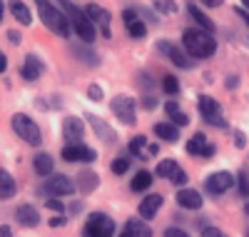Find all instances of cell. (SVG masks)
<instances>
[{
	"label": "cell",
	"instance_id": "bcb514c9",
	"mask_svg": "<svg viewBox=\"0 0 249 237\" xmlns=\"http://www.w3.org/2000/svg\"><path fill=\"white\" fill-rule=\"evenodd\" d=\"M247 145V138H244V133H234V147H244Z\"/></svg>",
	"mask_w": 249,
	"mask_h": 237
},
{
	"label": "cell",
	"instance_id": "91938a15",
	"mask_svg": "<svg viewBox=\"0 0 249 237\" xmlns=\"http://www.w3.org/2000/svg\"><path fill=\"white\" fill-rule=\"evenodd\" d=\"M0 237H3V235H0Z\"/></svg>",
	"mask_w": 249,
	"mask_h": 237
},
{
	"label": "cell",
	"instance_id": "484cf974",
	"mask_svg": "<svg viewBox=\"0 0 249 237\" xmlns=\"http://www.w3.org/2000/svg\"><path fill=\"white\" fill-rule=\"evenodd\" d=\"M8 10H10V15L18 20V23H23V25H30V23H33L30 8L23 3V0H10V3H8Z\"/></svg>",
	"mask_w": 249,
	"mask_h": 237
},
{
	"label": "cell",
	"instance_id": "ee69618b",
	"mask_svg": "<svg viewBox=\"0 0 249 237\" xmlns=\"http://www.w3.org/2000/svg\"><path fill=\"white\" fill-rule=\"evenodd\" d=\"M62 225H68V217H65V215H57V217L50 220V227H62Z\"/></svg>",
	"mask_w": 249,
	"mask_h": 237
},
{
	"label": "cell",
	"instance_id": "83f0119b",
	"mask_svg": "<svg viewBox=\"0 0 249 237\" xmlns=\"http://www.w3.org/2000/svg\"><path fill=\"white\" fill-rule=\"evenodd\" d=\"M70 53L80 60V62H85V65H90V68H97L100 65V55L95 53V50H90V48H82V45H70Z\"/></svg>",
	"mask_w": 249,
	"mask_h": 237
},
{
	"label": "cell",
	"instance_id": "4316f807",
	"mask_svg": "<svg viewBox=\"0 0 249 237\" xmlns=\"http://www.w3.org/2000/svg\"><path fill=\"white\" fill-rule=\"evenodd\" d=\"M124 230H127L130 235L135 237H152V227L147 225V220H142V217H130L127 222H124Z\"/></svg>",
	"mask_w": 249,
	"mask_h": 237
},
{
	"label": "cell",
	"instance_id": "681fc988",
	"mask_svg": "<svg viewBox=\"0 0 249 237\" xmlns=\"http://www.w3.org/2000/svg\"><path fill=\"white\" fill-rule=\"evenodd\" d=\"M237 85H239V75H230V80H227V88H230V90H234Z\"/></svg>",
	"mask_w": 249,
	"mask_h": 237
},
{
	"label": "cell",
	"instance_id": "9c48e42d",
	"mask_svg": "<svg viewBox=\"0 0 249 237\" xmlns=\"http://www.w3.org/2000/svg\"><path fill=\"white\" fill-rule=\"evenodd\" d=\"M40 190L48 192V195H55V198H70V195H75L77 185L68 175H50Z\"/></svg>",
	"mask_w": 249,
	"mask_h": 237
},
{
	"label": "cell",
	"instance_id": "d4e9b609",
	"mask_svg": "<svg viewBox=\"0 0 249 237\" xmlns=\"http://www.w3.org/2000/svg\"><path fill=\"white\" fill-rule=\"evenodd\" d=\"M152 130H155V135H157L160 140L170 142V145H175V142L179 140V127L172 125V122H157Z\"/></svg>",
	"mask_w": 249,
	"mask_h": 237
},
{
	"label": "cell",
	"instance_id": "30bf717a",
	"mask_svg": "<svg viewBox=\"0 0 249 237\" xmlns=\"http://www.w3.org/2000/svg\"><path fill=\"white\" fill-rule=\"evenodd\" d=\"M157 50H160L164 58H170L172 65H177V68H184V70H192V68H195V60L187 55L182 48H177L175 42H170V40H160V42H157Z\"/></svg>",
	"mask_w": 249,
	"mask_h": 237
},
{
	"label": "cell",
	"instance_id": "b9f144b4",
	"mask_svg": "<svg viewBox=\"0 0 249 237\" xmlns=\"http://www.w3.org/2000/svg\"><path fill=\"white\" fill-rule=\"evenodd\" d=\"M164 237H190V235H187V230H182V227H167L164 230Z\"/></svg>",
	"mask_w": 249,
	"mask_h": 237
},
{
	"label": "cell",
	"instance_id": "3957f363",
	"mask_svg": "<svg viewBox=\"0 0 249 237\" xmlns=\"http://www.w3.org/2000/svg\"><path fill=\"white\" fill-rule=\"evenodd\" d=\"M60 5H62V13H65L70 28L77 33V38L90 45V42L95 40V25L90 23V18L85 15V10H80L77 5H72L70 0H60Z\"/></svg>",
	"mask_w": 249,
	"mask_h": 237
},
{
	"label": "cell",
	"instance_id": "603a6c76",
	"mask_svg": "<svg viewBox=\"0 0 249 237\" xmlns=\"http://www.w3.org/2000/svg\"><path fill=\"white\" fill-rule=\"evenodd\" d=\"M18 192V182L5 167H0V200H10Z\"/></svg>",
	"mask_w": 249,
	"mask_h": 237
},
{
	"label": "cell",
	"instance_id": "6f0895ef",
	"mask_svg": "<svg viewBox=\"0 0 249 237\" xmlns=\"http://www.w3.org/2000/svg\"><path fill=\"white\" fill-rule=\"evenodd\" d=\"M242 3H244V5H247V8H249V0H242Z\"/></svg>",
	"mask_w": 249,
	"mask_h": 237
},
{
	"label": "cell",
	"instance_id": "ac0fdd59",
	"mask_svg": "<svg viewBox=\"0 0 249 237\" xmlns=\"http://www.w3.org/2000/svg\"><path fill=\"white\" fill-rule=\"evenodd\" d=\"M162 202H164V198L162 195H157V192H152V195H147L140 205H137V212H140V217L142 220H152L155 215H157V210L162 207Z\"/></svg>",
	"mask_w": 249,
	"mask_h": 237
},
{
	"label": "cell",
	"instance_id": "8992f818",
	"mask_svg": "<svg viewBox=\"0 0 249 237\" xmlns=\"http://www.w3.org/2000/svg\"><path fill=\"white\" fill-rule=\"evenodd\" d=\"M115 220L105 212H90L85 227H82V235L85 237H115Z\"/></svg>",
	"mask_w": 249,
	"mask_h": 237
},
{
	"label": "cell",
	"instance_id": "e575fe53",
	"mask_svg": "<svg viewBox=\"0 0 249 237\" xmlns=\"http://www.w3.org/2000/svg\"><path fill=\"white\" fill-rule=\"evenodd\" d=\"M152 5H155V10L157 13H167V15H172V13H177V3H172V0H152Z\"/></svg>",
	"mask_w": 249,
	"mask_h": 237
},
{
	"label": "cell",
	"instance_id": "11a10c76",
	"mask_svg": "<svg viewBox=\"0 0 249 237\" xmlns=\"http://www.w3.org/2000/svg\"><path fill=\"white\" fill-rule=\"evenodd\" d=\"M120 237H135V235H130L127 230H122V235H120Z\"/></svg>",
	"mask_w": 249,
	"mask_h": 237
},
{
	"label": "cell",
	"instance_id": "52a82bcc",
	"mask_svg": "<svg viewBox=\"0 0 249 237\" xmlns=\"http://www.w3.org/2000/svg\"><path fill=\"white\" fill-rule=\"evenodd\" d=\"M110 107H112L115 118H117L122 125H127V127L137 125L135 98H130V95H115V98H112V102H110Z\"/></svg>",
	"mask_w": 249,
	"mask_h": 237
},
{
	"label": "cell",
	"instance_id": "60d3db41",
	"mask_svg": "<svg viewBox=\"0 0 249 237\" xmlns=\"http://www.w3.org/2000/svg\"><path fill=\"white\" fill-rule=\"evenodd\" d=\"M140 105L144 107V110H155V107H157V98H152V95H144V98L140 100Z\"/></svg>",
	"mask_w": 249,
	"mask_h": 237
},
{
	"label": "cell",
	"instance_id": "d6a6232c",
	"mask_svg": "<svg viewBox=\"0 0 249 237\" xmlns=\"http://www.w3.org/2000/svg\"><path fill=\"white\" fill-rule=\"evenodd\" d=\"M162 90L167 93V95H179V80L175 78V75H164L162 78Z\"/></svg>",
	"mask_w": 249,
	"mask_h": 237
},
{
	"label": "cell",
	"instance_id": "4dcf8cb0",
	"mask_svg": "<svg viewBox=\"0 0 249 237\" xmlns=\"http://www.w3.org/2000/svg\"><path fill=\"white\" fill-rule=\"evenodd\" d=\"M177 167H179V165H177L175 160H160V162H157V167H155V175H157V178H162V180H164V178L170 180V178L175 175V172H177Z\"/></svg>",
	"mask_w": 249,
	"mask_h": 237
},
{
	"label": "cell",
	"instance_id": "816d5d0a",
	"mask_svg": "<svg viewBox=\"0 0 249 237\" xmlns=\"http://www.w3.org/2000/svg\"><path fill=\"white\" fill-rule=\"evenodd\" d=\"M0 235H3V237H13V230L8 225H3V227H0Z\"/></svg>",
	"mask_w": 249,
	"mask_h": 237
},
{
	"label": "cell",
	"instance_id": "d6986e66",
	"mask_svg": "<svg viewBox=\"0 0 249 237\" xmlns=\"http://www.w3.org/2000/svg\"><path fill=\"white\" fill-rule=\"evenodd\" d=\"M187 13H190V18L199 25V30H204V33H214V30H217L214 20H212L210 15H207L204 10H199V5H197V3H187Z\"/></svg>",
	"mask_w": 249,
	"mask_h": 237
},
{
	"label": "cell",
	"instance_id": "9a60e30c",
	"mask_svg": "<svg viewBox=\"0 0 249 237\" xmlns=\"http://www.w3.org/2000/svg\"><path fill=\"white\" fill-rule=\"evenodd\" d=\"M85 120L92 125V130H95V135L105 142V145H115L117 142V133L112 130V127L107 125V122H102L97 115H92V113H85Z\"/></svg>",
	"mask_w": 249,
	"mask_h": 237
},
{
	"label": "cell",
	"instance_id": "ffe728a7",
	"mask_svg": "<svg viewBox=\"0 0 249 237\" xmlns=\"http://www.w3.org/2000/svg\"><path fill=\"white\" fill-rule=\"evenodd\" d=\"M202 195L197 190H192V187H179V192H177V205L179 207H184V210H199L202 207Z\"/></svg>",
	"mask_w": 249,
	"mask_h": 237
},
{
	"label": "cell",
	"instance_id": "7bdbcfd3",
	"mask_svg": "<svg viewBox=\"0 0 249 237\" xmlns=\"http://www.w3.org/2000/svg\"><path fill=\"white\" fill-rule=\"evenodd\" d=\"M202 237H227L219 227H202Z\"/></svg>",
	"mask_w": 249,
	"mask_h": 237
},
{
	"label": "cell",
	"instance_id": "680465c9",
	"mask_svg": "<svg viewBox=\"0 0 249 237\" xmlns=\"http://www.w3.org/2000/svg\"><path fill=\"white\" fill-rule=\"evenodd\" d=\"M247 237H249V230H247Z\"/></svg>",
	"mask_w": 249,
	"mask_h": 237
},
{
	"label": "cell",
	"instance_id": "74e56055",
	"mask_svg": "<svg viewBox=\"0 0 249 237\" xmlns=\"http://www.w3.org/2000/svg\"><path fill=\"white\" fill-rule=\"evenodd\" d=\"M45 207H48V210H53V212H62V215H65V202H62V200H57V198H50V200H45Z\"/></svg>",
	"mask_w": 249,
	"mask_h": 237
},
{
	"label": "cell",
	"instance_id": "5bb4252c",
	"mask_svg": "<svg viewBox=\"0 0 249 237\" xmlns=\"http://www.w3.org/2000/svg\"><path fill=\"white\" fill-rule=\"evenodd\" d=\"M43 70H45V62L37 55H25L23 65H20V78H23L25 82H35L40 75H43Z\"/></svg>",
	"mask_w": 249,
	"mask_h": 237
},
{
	"label": "cell",
	"instance_id": "277c9868",
	"mask_svg": "<svg viewBox=\"0 0 249 237\" xmlns=\"http://www.w3.org/2000/svg\"><path fill=\"white\" fill-rule=\"evenodd\" d=\"M10 122H13V130H15V135H18L20 140H25V142L33 145V147L43 145V130H40V125H37L33 118H28V115H23V113H15Z\"/></svg>",
	"mask_w": 249,
	"mask_h": 237
},
{
	"label": "cell",
	"instance_id": "ba28073f",
	"mask_svg": "<svg viewBox=\"0 0 249 237\" xmlns=\"http://www.w3.org/2000/svg\"><path fill=\"white\" fill-rule=\"evenodd\" d=\"M60 155L65 162H95L97 160V153L92 147H88L85 142H65L60 150Z\"/></svg>",
	"mask_w": 249,
	"mask_h": 237
},
{
	"label": "cell",
	"instance_id": "db71d44e",
	"mask_svg": "<svg viewBox=\"0 0 249 237\" xmlns=\"http://www.w3.org/2000/svg\"><path fill=\"white\" fill-rule=\"evenodd\" d=\"M3 13H5V3L0 0V20H3Z\"/></svg>",
	"mask_w": 249,
	"mask_h": 237
},
{
	"label": "cell",
	"instance_id": "cb8c5ba5",
	"mask_svg": "<svg viewBox=\"0 0 249 237\" xmlns=\"http://www.w3.org/2000/svg\"><path fill=\"white\" fill-rule=\"evenodd\" d=\"M33 167H35V172H37L40 178H50L53 170H55V160H53V155H48V153H37V155L33 158Z\"/></svg>",
	"mask_w": 249,
	"mask_h": 237
},
{
	"label": "cell",
	"instance_id": "6da1fadb",
	"mask_svg": "<svg viewBox=\"0 0 249 237\" xmlns=\"http://www.w3.org/2000/svg\"><path fill=\"white\" fill-rule=\"evenodd\" d=\"M182 45L190 58H212L217 53V40L212 33H204L199 28H187L182 33Z\"/></svg>",
	"mask_w": 249,
	"mask_h": 237
},
{
	"label": "cell",
	"instance_id": "ab89813d",
	"mask_svg": "<svg viewBox=\"0 0 249 237\" xmlns=\"http://www.w3.org/2000/svg\"><path fill=\"white\" fill-rule=\"evenodd\" d=\"M214 155H217V147H214L212 142H207V145H204V150L199 153V158H204V160H212Z\"/></svg>",
	"mask_w": 249,
	"mask_h": 237
},
{
	"label": "cell",
	"instance_id": "4fadbf2b",
	"mask_svg": "<svg viewBox=\"0 0 249 237\" xmlns=\"http://www.w3.org/2000/svg\"><path fill=\"white\" fill-rule=\"evenodd\" d=\"M62 138H65V142H82V138H85V122L75 115H68L62 120Z\"/></svg>",
	"mask_w": 249,
	"mask_h": 237
},
{
	"label": "cell",
	"instance_id": "f6af8a7d",
	"mask_svg": "<svg viewBox=\"0 0 249 237\" xmlns=\"http://www.w3.org/2000/svg\"><path fill=\"white\" fill-rule=\"evenodd\" d=\"M199 3H202L204 8H222L224 0H199Z\"/></svg>",
	"mask_w": 249,
	"mask_h": 237
},
{
	"label": "cell",
	"instance_id": "c3c4849f",
	"mask_svg": "<svg viewBox=\"0 0 249 237\" xmlns=\"http://www.w3.org/2000/svg\"><path fill=\"white\" fill-rule=\"evenodd\" d=\"M8 38H10L13 45H20V33L18 30H8Z\"/></svg>",
	"mask_w": 249,
	"mask_h": 237
},
{
	"label": "cell",
	"instance_id": "5b68a950",
	"mask_svg": "<svg viewBox=\"0 0 249 237\" xmlns=\"http://www.w3.org/2000/svg\"><path fill=\"white\" fill-rule=\"evenodd\" d=\"M197 110L202 115V120L207 125H212L217 127V130H227V118H224V110H222V105L210 98V95H199L197 98Z\"/></svg>",
	"mask_w": 249,
	"mask_h": 237
},
{
	"label": "cell",
	"instance_id": "44dd1931",
	"mask_svg": "<svg viewBox=\"0 0 249 237\" xmlns=\"http://www.w3.org/2000/svg\"><path fill=\"white\" fill-rule=\"evenodd\" d=\"M97 185H100V178H97V172H92V170H82L80 175H77V190L82 192V195L95 192Z\"/></svg>",
	"mask_w": 249,
	"mask_h": 237
},
{
	"label": "cell",
	"instance_id": "f5cc1de1",
	"mask_svg": "<svg viewBox=\"0 0 249 237\" xmlns=\"http://www.w3.org/2000/svg\"><path fill=\"white\" fill-rule=\"evenodd\" d=\"M157 153H160L157 145H147V155H157Z\"/></svg>",
	"mask_w": 249,
	"mask_h": 237
},
{
	"label": "cell",
	"instance_id": "8d00e7d4",
	"mask_svg": "<svg viewBox=\"0 0 249 237\" xmlns=\"http://www.w3.org/2000/svg\"><path fill=\"white\" fill-rule=\"evenodd\" d=\"M170 182H172V185H177V187H187V182H190V175H187V172H184L182 167H177V172L170 178Z\"/></svg>",
	"mask_w": 249,
	"mask_h": 237
},
{
	"label": "cell",
	"instance_id": "8fae6325",
	"mask_svg": "<svg viewBox=\"0 0 249 237\" xmlns=\"http://www.w3.org/2000/svg\"><path fill=\"white\" fill-rule=\"evenodd\" d=\"M234 182H237V178L232 175V172L219 170V172H212V175L204 180V190L210 192V195H224L227 190L234 187Z\"/></svg>",
	"mask_w": 249,
	"mask_h": 237
},
{
	"label": "cell",
	"instance_id": "1f68e13d",
	"mask_svg": "<svg viewBox=\"0 0 249 237\" xmlns=\"http://www.w3.org/2000/svg\"><path fill=\"white\" fill-rule=\"evenodd\" d=\"M204 145H207V135H204V133H195V135L190 138V142L184 145V150H187L190 155H199L202 150H204Z\"/></svg>",
	"mask_w": 249,
	"mask_h": 237
},
{
	"label": "cell",
	"instance_id": "7c38bea8",
	"mask_svg": "<svg viewBox=\"0 0 249 237\" xmlns=\"http://www.w3.org/2000/svg\"><path fill=\"white\" fill-rule=\"evenodd\" d=\"M85 15L90 18L92 25H100V30H102V35H105V38H112V30H110V13H107L105 8H100L97 3H90V5H85Z\"/></svg>",
	"mask_w": 249,
	"mask_h": 237
},
{
	"label": "cell",
	"instance_id": "e0dca14e",
	"mask_svg": "<svg viewBox=\"0 0 249 237\" xmlns=\"http://www.w3.org/2000/svg\"><path fill=\"white\" fill-rule=\"evenodd\" d=\"M15 217H18V222L23 225V227H37V225H40V212H37V207H33L30 202L18 205V207H15Z\"/></svg>",
	"mask_w": 249,
	"mask_h": 237
},
{
	"label": "cell",
	"instance_id": "2e32d148",
	"mask_svg": "<svg viewBox=\"0 0 249 237\" xmlns=\"http://www.w3.org/2000/svg\"><path fill=\"white\" fill-rule=\"evenodd\" d=\"M122 23H124V28L130 30V35H132L135 40L144 38V33H147V25H144V20H140L137 10H132V8L122 10Z\"/></svg>",
	"mask_w": 249,
	"mask_h": 237
},
{
	"label": "cell",
	"instance_id": "f1b7e54d",
	"mask_svg": "<svg viewBox=\"0 0 249 237\" xmlns=\"http://www.w3.org/2000/svg\"><path fill=\"white\" fill-rule=\"evenodd\" d=\"M152 182H155V175H152V172L140 170L137 175L132 178V182H130V190H132V192H147V190L152 187Z\"/></svg>",
	"mask_w": 249,
	"mask_h": 237
},
{
	"label": "cell",
	"instance_id": "d590c367",
	"mask_svg": "<svg viewBox=\"0 0 249 237\" xmlns=\"http://www.w3.org/2000/svg\"><path fill=\"white\" fill-rule=\"evenodd\" d=\"M237 187H239V195L242 198H249V175H247V172L242 170V172H237Z\"/></svg>",
	"mask_w": 249,
	"mask_h": 237
},
{
	"label": "cell",
	"instance_id": "7dc6e473",
	"mask_svg": "<svg viewBox=\"0 0 249 237\" xmlns=\"http://www.w3.org/2000/svg\"><path fill=\"white\" fill-rule=\"evenodd\" d=\"M234 13L244 20V23H247V28H249V10H244V8H234Z\"/></svg>",
	"mask_w": 249,
	"mask_h": 237
},
{
	"label": "cell",
	"instance_id": "836d02e7",
	"mask_svg": "<svg viewBox=\"0 0 249 237\" xmlns=\"http://www.w3.org/2000/svg\"><path fill=\"white\" fill-rule=\"evenodd\" d=\"M110 170L115 172V175H124V172H130V158H115L112 160V165H110Z\"/></svg>",
	"mask_w": 249,
	"mask_h": 237
},
{
	"label": "cell",
	"instance_id": "7402d4cb",
	"mask_svg": "<svg viewBox=\"0 0 249 237\" xmlns=\"http://www.w3.org/2000/svg\"><path fill=\"white\" fill-rule=\"evenodd\" d=\"M164 113L170 115V122L177 125V127H187L190 125V115H187L182 107L177 105V100H170V102H164Z\"/></svg>",
	"mask_w": 249,
	"mask_h": 237
},
{
	"label": "cell",
	"instance_id": "f546056e",
	"mask_svg": "<svg viewBox=\"0 0 249 237\" xmlns=\"http://www.w3.org/2000/svg\"><path fill=\"white\" fill-rule=\"evenodd\" d=\"M127 153L144 160V153H147V138H144V135H135L130 140V145H127Z\"/></svg>",
	"mask_w": 249,
	"mask_h": 237
},
{
	"label": "cell",
	"instance_id": "7a4b0ae2",
	"mask_svg": "<svg viewBox=\"0 0 249 237\" xmlns=\"http://www.w3.org/2000/svg\"><path fill=\"white\" fill-rule=\"evenodd\" d=\"M35 8H37V15L43 20V25L48 30H53L57 38H70V23L62 10H57L50 0H35Z\"/></svg>",
	"mask_w": 249,
	"mask_h": 237
},
{
	"label": "cell",
	"instance_id": "f907efd6",
	"mask_svg": "<svg viewBox=\"0 0 249 237\" xmlns=\"http://www.w3.org/2000/svg\"><path fill=\"white\" fill-rule=\"evenodd\" d=\"M8 70V58L3 55V50H0V73H5Z\"/></svg>",
	"mask_w": 249,
	"mask_h": 237
},
{
	"label": "cell",
	"instance_id": "f35d334b",
	"mask_svg": "<svg viewBox=\"0 0 249 237\" xmlns=\"http://www.w3.org/2000/svg\"><path fill=\"white\" fill-rule=\"evenodd\" d=\"M88 98L95 100V102L102 100V88H100V85H90V88H88Z\"/></svg>",
	"mask_w": 249,
	"mask_h": 237
},
{
	"label": "cell",
	"instance_id": "9f6ffc18",
	"mask_svg": "<svg viewBox=\"0 0 249 237\" xmlns=\"http://www.w3.org/2000/svg\"><path fill=\"white\" fill-rule=\"evenodd\" d=\"M244 215H247V217H249V202L244 205Z\"/></svg>",
	"mask_w": 249,
	"mask_h": 237
}]
</instances>
